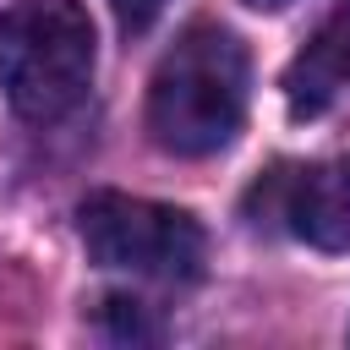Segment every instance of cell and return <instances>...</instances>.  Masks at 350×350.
I'll return each instance as SVG.
<instances>
[{
  "label": "cell",
  "instance_id": "6da1fadb",
  "mask_svg": "<svg viewBox=\"0 0 350 350\" xmlns=\"http://www.w3.org/2000/svg\"><path fill=\"white\" fill-rule=\"evenodd\" d=\"M246 49L230 27L197 22L175 38L148 82V131L164 153L208 159L235 142L246 120Z\"/></svg>",
  "mask_w": 350,
  "mask_h": 350
},
{
  "label": "cell",
  "instance_id": "7a4b0ae2",
  "mask_svg": "<svg viewBox=\"0 0 350 350\" xmlns=\"http://www.w3.org/2000/svg\"><path fill=\"white\" fill-rule=\"evenodd\" d=\"M93 82V22L77 0H16L0 11V93L22 120H60Z\"/></svg>",
  "mask_w": 350,
  "mask_h": 350
},
{
  "label": "cell",
  "instance_id": "3957f363",
  "mask_svg": "<svg viewBox=\"0 0 350 350\" xmlns=\"http://www.w3.org/2000/svg\"><path fill=\"white\" fill-rule=\"evenodd\" d=\"M82 246L98 268L137 273V279H164V284H191L208 262V235L186 208L126 197V191H93L77 208Z\"/></svg>",
  "mask_w": 350,
  "mask_h": 350
},
{
  "label": "cell",
  "instance_id": "277c9868",
  "mask_svg": "<svg viewBox=\"0 0 350 350\" xmlns=\"http://www.w3.org/2000/svg\"><path fill=\"white\" fill-rule=\"evenodd\" d=\"M273 213L317 252H350V159L279 170L268 180Z\"/></svg>",
  "mask_w": 350,
  "mask_h": 350
},
{
  "label": "cell",
  "instance_id": "5b68a950",
  "mask_svg": "<svg viewBox=\"0 0 350 350\" xmlns=\"http://www.w3.org/2000/svg\"><path fill=\"white\" fill-rule=\"evenodd\" d=\"M284 93H290L295 115H317L339 93H350V0H339V11L323 22V33L295 55Z\"/></svg>",
  "mask_w": 350,
  "mask_h": 350
},
{
  "label": "cell",
  "instance_id": "8992f818",
  "mask_svg": "<svg viewBox=\"0 0 350 350\" xmlns=\"http://www.w3.org/2000/svg\"><path fill=\"white\" fill-rule=\"evenodd\" d=\"M104 323H115L120 339H153V334H159V328L142 317V301H131V295H109V301H104Z\"/></svg>",
  "mask_w": 350,
  "mask_h": 350
},
{
  "label": "cell",
  "instance_id": "52a82bcc",
  "mask_svg": "<svg viewBox=\"0 0 350 350\" xmlns=\"http://www.w3.org/2000/svg\"><path fill=\"white\" fill-rule=\"evenodd\" d=\"M164 5H170V0H109V11H115V22H120L126 33H142V27H153Z\"/></svg>",
  "mask_w": 350,
  "mask_h": 350
},
{
  "label": "cell",
  "instance_id": "ba28073f",
  "mask_svg": "<svg viewBox=\"0 0 350 350\" xmlns=\"http://www.w3.org/2000/svg\"><path fill=\"white\" fill-rule=\"evenodd\" d=\"M246 5H257V11H279V5H290V0H246Z\"/></svg>",
  "mask_w": 350,
  "mask_h": 350
}]
</instances>
